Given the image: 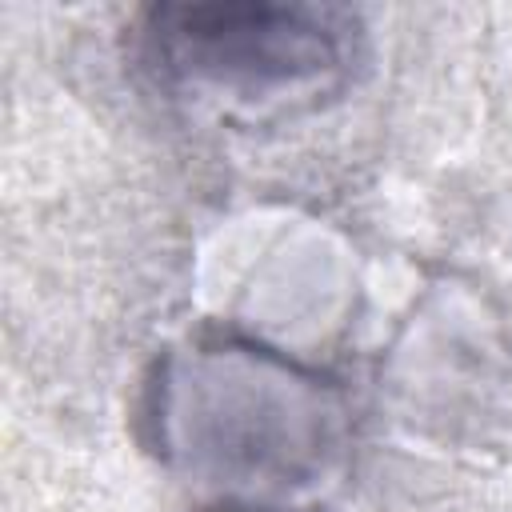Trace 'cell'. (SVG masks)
I'll list each match as a JSON object with an SVG mask.
<instances>
[{"mask_svg": "<svg viewBox=\"0 0 512 512\" xmlns=\"http://www.w3.org/2000/svg\"><path fill=\"white\" fill-rule=\"evenodd\" d=\"M148 420L184 476L244 496L248 508L316 484L344 436L328 380L236 336L168 352L148 384Z\"/></svg>", "mask_w": 512, "mask_h": 512, "instance_id": "cell-1", "label": "cell"}, {"mask_svg": "<svg viewBox=\"0 0 512 512\" xmlns=\"http://www.w3.org/2000/svg\"><path fill=\"white\" fill-rule=\"evenodd\" d=\"M356 52V16L332 4H152L136 20V56L168 96L244 124L320 108Z\"/></svg>", "mask_w": 512, "mask_h": 512, "instance_id": "cell-2", "label": "cell"}, {"mask_svg": "<svg viewBox=\"0 0 512 512\" xmlns=\"http://www.w3.org/2000/svg\"><path fill=\"white\" fill-rule=\"evenodd\" d=\"M244 512H280V508H244Z\"/></svg>", "mask_w": 512, "mask_h": 512, "instance_id": "cell-3", "label": "cell"}]
</instances>
